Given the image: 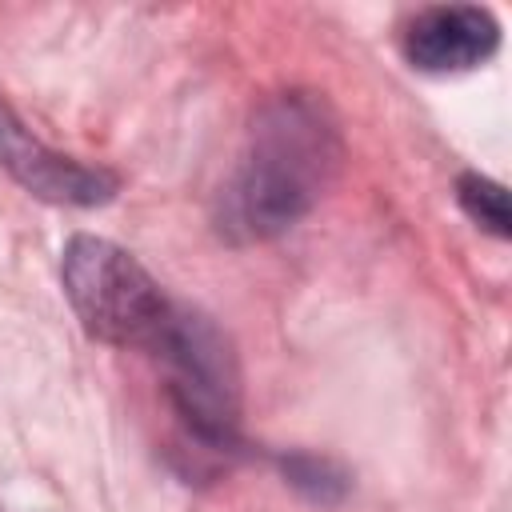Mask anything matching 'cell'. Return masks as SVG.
Returning <instances> with one entry per match:
<instances>
[{
  "label": "cell",
  "mask_w": 512,
  "mask_h": 512,
  "mask_svg": "<svg viewBox=\"0 0 512 512\" xmlns=\"http://www.w3.org/2000/svg\"><path fill=\"white\" fill-rule=\"evenodd\" d=\"M168 372V400L188 436L212 452L236 444V364L224 336L184 304L172 308L164 332L148 348Z\"/></svg>",
  "instance_id": "3"
},
{
  "label": "cell",
  "mask_w": 512,
  "mask_h": 512,
  "mask_svg": "<svg viewBox=\"0 0 512 512\" xmlns=\"http://www.w3.org/2000/svg\"><path fill=\"white\" fill-rule=\"evenodd\" d=\"M60 284L84 332L120 348H152L176 308L128 248L88 232L64 244Z\"/></svg>",
  "instance_id": "2"
},
{
  "label": "cell",
  "mask_w": 512,
  "mask_h": 512,
  "mask_svg": "<svg viewBox=\"0 0 512 512\" xmlns=\"http://www.w3.org/2000/svg\"><path fill=\"white\" fill-rule=\"evenodd\" d=\"M340 152V132L320 96L284 92L268 100L224 188L220 228L244 240L280 236L324 196L340 168Z\"/></svg>",
  "instance_id": "1"
},
{
  "label": "cell",
  "mask_w": 512,
  "mask_h": 512,
  "mask_svg": "<svg viewBox=\"0 0 512 512\" xmlns=\"http://www.w3.org/2000/svg\"><path fill=\"white\" fill-rule=\"evenodd\" d=\"M456 196H460V208L480 228H488L492 236L508 240L512 228H508V192H504V184H496V180H488L480 172H464L456 180Z\"/></svg>",
  "instance_id": "6"
},
{
  "label": "cell",
  "mask_w": 512,
  "mask_h": 512,
  "mask_svg": "<svg viewBox=\"0 0 512 512\" xmlns=\"http://www.w3.org/2000/svg\"><path fill=\"white\" fill-rule=\"evenodd\" d=\"M500 48V24L480 4H436L408 20L404 56L420 72H468Z\"/></svg>",
  "instance_id": "5"
},
{
  "label": "cell",
  "mask_w": 512,
  "mask_h": 512,
  "mask_svg": "<svg viewBox=\"0 0 512 512\" xmlns=\"http://www.w3.org/2000/svg\"><path fill=\"white\" fill-rule=\"evenodd\" d=\"M0 164L32 192L52 204H104L116 196V176L104 168H88L72 156L40 144L0 100Z\"/></svg>",
  "instance_id": "4"
}]
</instances>
